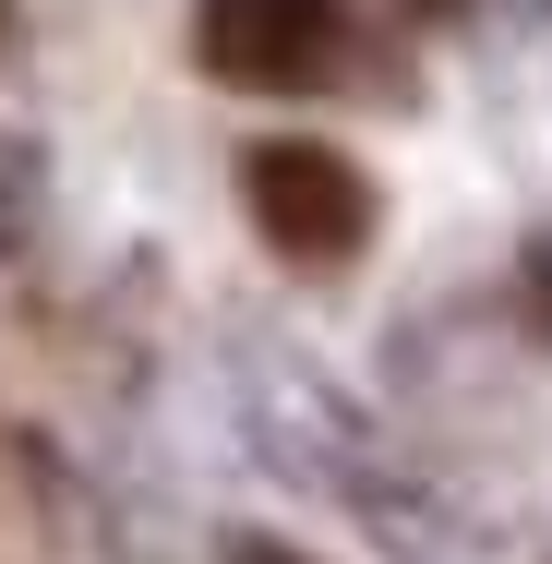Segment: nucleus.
<instances>
[{
  "label": "nucleus",
  "instance_id": "nucleus-3",
  "mask_svg": "<svg viewBox=\"0 0 552 564\" xmlns=\"http://www.w3.org/2000/svg\"><path fill=\"white\" fill-rule=\"evenodd\" d=\"M240 564H301V553H277V541H240Z\"/></svg>",
  "mask_w": 552,
  "mask_h": 564
},
{
  "label": "nucleus",
  "instance_id": "nucleus-1",
  "mask_svg": "<svg viewBox=\"0 0 552 564\" xmlns=\"http://www.w3.org/2000/svg\"><path fill=\"white\" fill-rule=\"evenodd\" d=\"M193 48H205L217 85L301 97V85H325V73H336L348 24H336V0H205V12H193Z\"/></svg>",
  "mask_w": 552,
  "mask_h": 564
},
{
  "label": "nucleus",
  "instance_id": "nucleus-2",
  "mask_svg": "<svg viewBox=\"0 0 552 564\" xmlns=\"http://www.w3.org/2000/svg\"><path fill=\"white\" fill-rule=\"evenodd\" d=\"M240 193H252V228L277 252H301V264H336V252L372 240V193H360V169L336 144H252Z\"/></svg>",
  "mask_w": 552,
  "mask_h": 564
}]
</instances>
